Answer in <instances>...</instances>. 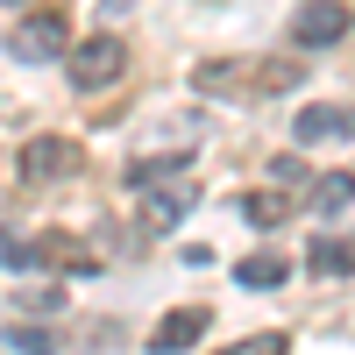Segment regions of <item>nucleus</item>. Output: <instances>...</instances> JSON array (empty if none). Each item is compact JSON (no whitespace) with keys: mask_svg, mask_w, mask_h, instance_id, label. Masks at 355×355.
Segmentation results:
<instances>
[{"mask_svg":"<svg viewBox=\"0 0 355 355\" xmlns=\"http://www.w3.org/2000/svg\"><path fill=\"white\" fill-rule=\"evenodd\" d=\"M234 277H242L249 291H277L291 270H284V256H270V249H256V256H242V263H234Z\"/></svg>","mask_w":355,"mask_h":355,"instance_id":"10","label":"nucleus"},{"mask_svg":"<svg viewBox=\"0 0 355 355\" xmlns=\"http://www.w3.org/2000/svg\"><path fill=\"white\" fill-rule=\"evenodd\" d=\"M355 135V107H334V100H320V107H299V142L313 150V142H341Z\"/></svg>","mask_w":355,"mask_h":355,"instance_id":"6","label":"nucleus"},{"mask_svg":"<svg viewBox=\"0 0 355 355\" xmlns=\"http://www.w3.org/2000/svg\"><path fill=\"white\" fill-rule=\"evenodd\" d=\"M206 320H214L206 306H178V313H164L157 327H150V348H157V355H185V348H199V341H206Z\"/></svg>","mask_w":355,"mask_h":355,"instance_id":"5","label":"nucleus"},{"mask_svg":"<svg viewBox=\"0 0 355 355\" xmlns=\"http://www.w3.org/2000/svg\"><path fill=\"white\" fill-rule=\"evenodd\" d=\"M341 206H355V171L313 178V214H341Z\"/></svg>","mask_w":355,"mask_h":355,"instance_id":"11","label":"nucleus"},{"mask_svg":"<svg viewBox=\"0 0 355 355\" xmlns=\"http://www.w3.org/2000/svg\"><path fill=\"white\" fill-rule=\"evenodd\" d=\"M348 36V0H299V15H291V43L299 50H327Z\"/></svg>","mask_w":355,"mask_h":355,"instance_id":"3","label":"nucleus"},{"mask_svg":"<svg viewBox=\"0 0 355 355\" xmlns=\"http://www.w3.org/2000/svg\"><path fill=\"white\" fill-rule=\"evenodd\" d=\"M220 355H291V341H284V334H249V341H234V348H220Z\"/></svg>","mask_w":355,"mask_h":355,"instance_id":"15","label":"nucleus"},{"mask_svg":"<svg viewBox=\"0 0 355 355\" xmlns=\"http://www.w3.org/2000/svg\"><path fill=\"white\" fill-rule=\"evenodd\" d=\"M15 64H50V57H71V21L64 15H28L15 36H8Z\"/></svg>","mask_w":355,"mask_h":355,"instance_id":"1","label":"nucleus"},{"mask_svg":"<svg viewBox=\"0 0 355 355\" xmlns=\"http://www.w3.org/2000/svg\"><path fill=\"white\" fill-rule=\"evenodd\" d=\"M121 71H128V43L121 36H85L71 50V85L78 93H100V85H114Z\"/></svg>","mask_w":355,"mask_h":355,"instance_id":"2","label":"nucleus"},{"mask_svg":"<svg viewBox=\"0 0 355 355\" xmlns=\"http://www.w3.org/2000/svg\"><path fill=\"white\" fill-rule=\"evenodd\" d=\"M313 270H320V277L355 270V249H348V242H334V234H320V242H313Z\"/></svg>","mask_w":355,"mask_h":355,"instance_id":"13","label":"nucleus"},{"mask_svg":"<svg viewBox=\"0 0 355 355\" xmlns=\"http://www.w3.org/2000/svg\"><path fill=\"white\" fill-rule=\"evenodd\" d=\"M185 164H192V150L142 157V164H128V185H135V192H150V185H171V178H185Z\"/></svg>","mask_w":355,"mask_h":355,"instance_id":"9","label":"nucleus"},{"mask_svg":"<svg viewBox=\"0 0 355 355\" xmlns=\"http://www.w3.org/2000/svg\"><path fill=\"white\" fill-rule=\"evenodd\" d=\"M256 85V64H234V57H206V64L192 71V93H220V100H234V93H249Z\"/></svg>","mask_w":355,"mask_h":355,"instance_id":"7","label":"nucleus"},{"mask_svg":"<svg viewBox=\"0 0 355 355\" xmlns=\"http://www.w3.org/2000/svg\"><path fill=\"white\" fill-rule=\"evenodd\" d=\"M270 178H277V185H299L306 164H299V157H277V164H270Z\"/></svg>","mask_w":355,"mask_h":355,"instance_id":"16","label":"nucleus"},{"mask_svg":"<svg viewBox=\"0 0 355 355\" xmlns=\"http://www.w3.org/2000/svg\"><path fill=\"white\" fill-rule=\"evenodd\" d=\"M71 171H78V142L71 135H36L21 150V178L28 185H50V178H71Z\"/></svg>","mask_w":355,"mask_h":355,"instance_id":"4","label":"nucleus"},{"mask_svg":"<svg viewBox=\"0 0 355 355\" xmlns=\"http://www.w3.org/2000/svg\"><path fill=\"white\" fill-rule=\"evenodd\" d=\"M8 348L15 355H57V334L50 327H8Z\"/></svg>","mask_w":355,"mask_h":355,"instance_id":"14","label":"nucleus"},{"mask_svg":"<svg viewBox=\"0 0 355 355\" xmlns=\"http://www.w3.org/2000/svg\"><path fill=\"white\" fill-rule=\"evenodd\" d=\"M284 214H291L284 192H249V199H242V220H249V227H284Z\"/></svg>","mask_w":355,"mask_h":355,"instance_id":"12","label":"nucleus"},{"mask_svg":"<svg viewBox=\"0 0 355 355\" xmlns=\"http://www.w3.org/2000/svg\"><path fill=\"white\" fill-rule=\"evenodd\" d=\"M0 8H28V0H0Z\"/></svg>","mask_w":355,"mask_h":355,"instance_id":"17","label":"nucleus"},{"mask_svg":"<svg viewBox=\"0 0 355 355\" xmlns=\"http://www.w3.org/2000/svg\"><path fill=\"white\" fill-rule=\"evenodd\" d=\"M192 214V178H178V185H150V206H142V220H150V227H178V220H185Z\"/></svg>","mask_w":355,"mask_h":355,"instance_id":"8","label":"nucleus"}]
</instances>
